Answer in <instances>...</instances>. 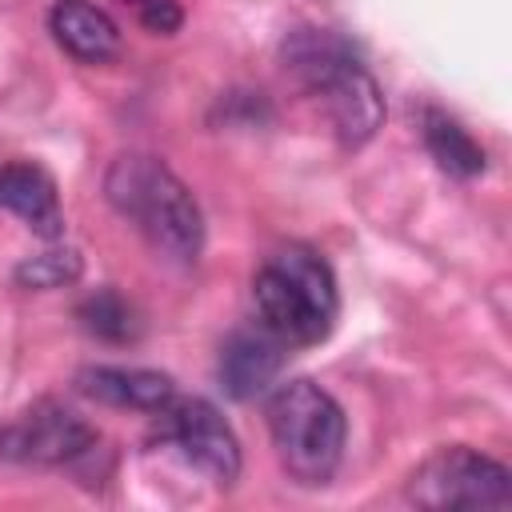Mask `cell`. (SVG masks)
<instances>
[{
  "label": "cell",
  "mask_w": 512,
  "mask_h": 512,
  "mask_svg": "<svg viewBox=\"0 0 512 512\" xmlns=\"http://www.w3.org/2000/svg\"><path fill=\"white\" fill-rule=\"evenodd\" d=\"M48 28H52L56 44L68 56L84 60V64H104V60H112L120 52L116 20L104 8L88 4V0H56L52 16H48Z\"/></svg>",
  "instance_id": "8fae6325"
},
{
  "label": "cell",
  "mask_w": 512,
  "mask_h": 512,
  "mask_svg": "<svg viewBox=\"0 0 512 512\" xmlns=\"http://www.w3.org/2000/svg\"><path fill=\"white\" fill-rule=\"evenodd\" d=\"M424 144H428L432 160L448 176H456V180H472L488 164L484 160V148L472 140V132L460 120H452L448 112H440V108H428L424 112Z\"/></svg>",
  "instance_id": "7c38bea8"
},
{
  "label": "cell",
  "mask_w": 512,
  "mask_h": 512,
  "mask_svg": "<svg viewBox=\"0 0 512 512\" xmlns=\"http://www.w3.org/2000/svg\"><path fill=\"white\" fill-rule=\"evenodd\" d=\"M76 316H80V328H84V332H92L96 340H108V344L136 340V332H140V320H136L132 304H128L120 292H112V288L92 292V296L76 308Z\"/></svg>",
  "instance_id": "4fadbf2b"
},
{
  "label": "cell",
  "mask_w": 512,
  "mask_h": 512,
  "mask_svg": "<svg viewBox=\"0 0 512 512\" xmlns=\"http://www.w3.org/2000/svg\"><path fill=\"white\" fill-rule=\"evenodd\" d=\"M76 388L84 396L100 400V404L136 408V412H160L176 396L172 376L152 372V368H112V364L80 368L76 372Z\"/></svg>",
  "instance_id": "30bf717a"
},
{
  "label": "cell",
  "mask_w": 512,
  "mask_h": 512,
  "mask_svg": "<svg viewBox=\"0 0 512 512\" xmlns=\"http://www.w3.org/2000/svg\"><path fill=\"white\" fill-rule=\"evenodd\" d=\"M124 4H128L132 16H136L148 32H156V36H172V32L184 24V12H180L176 0H124Z\"/></svg>",
  "instance_id": "9a60e30c"
},
{
  "label": "cell",
  "mask_w": 512,
  "mask_h": 512,
  "mask_svg": "<svg viewBox=\"0 0 512 512\" xmlns=\"http://www.w3.org/2000/svg\"><path fill=\"white\" fill-rule=\"evenodd\" d=\"M104 192L112 208L128 216L160 256L176 264H192L200 256L204 248L200 204L160 156H148V152L116 156L104 176Z\"/></svg>",
  "instance_id": "7a4b0ae2"
},
{
  "label": "cell",
  "mask_w": 512,
  "mask_h": 512,
  "mask_svg": "<svg viewBox=\"0 0 512 512\" xmlns=\"http://www.w3.org/2000/svg\"><path fill=\"white\" fill-rule=\"evenodd\" d=\"M268 432L276 460L300 484H328L344 456L348 420L340 404L312 380H288L268 400Z\"/></svg>",
  "instance_id": "277c9868"
},
{
  "label": "cell",
  "mask_w": 512,
  "mask_h": 512,
  "mask_svg": "<svg viewBox=\"0 0 512 512\" xmlns=\"http://www.w3.org/2000/svg\"><path fill=\"white\" fill-rule=\"evenodd\" d=\"M0 208L20 216L44 240L64 236V208L56 196V180L32 160L0 164Z\"/></svg>",
  "instance_id": "9c48e42d"
},
{
  "label": "cell",
  "mask_w": 512,
  "mask_h": 512,
  "mask_svg": "<svg viewBox=\"0 0 512 512\" xmlns=\"http://www.w3.org/2000/svg\"><path fill=\"white\" fill-rule=\"evenodd\" d=\"M80 252L76 248H48L40 256H28L16 268V284L20 288H64L80 276Z\"/></svg>",
  "instance_id": "5bb4252c"
},
{
  "label": "cell",
  "mask_w": 512,
  "mask_h": 512,
  "mask_svg": "<svg viewBox=\"0 0 512 512\" xmlns=\"http://www.w3.org/2000/svg\"><path fill=\"white\" fill-rule=\"evenodd\" d=\"M284 68L328 108L344 148H360L384 124V96L356 48L328 28H296L284 40Z\"/></svg>",
  "instance_id": "6da1fadb"
},
{
  "label": "cell",
  "mask_w": 512,
  "mask_h": 512,
  "mask_svg": "<svg viewBox=\"0 0 512 512\" xmlns=\"http://www.w3.org/2000/svg\"><path fill=\"white\" fill-rule=\"evenodd\" d=\"M96 448V428L60 400H36L0 428V456L16 464H72Z\"/></svg>",
  "instance_id": "8992f818"
},
{
  "label": "cell",
  "mask_w": 512,
  "mask_h": 512,
  "mask_svg": "<svg viewBox=\"0 0 512 512\" xmlns=\"http://www.w3.org/2000/svg\"><path fill=\"white\" fill-rule=\"evenodd\" d=\"M252 304L260 328H268L284 348H308L320 344L336 324V276L324 256L304 244H288L260 264L252 280Z\"/></svg>",
  "instance_id": "3957f363"
},
{
  "label": "cell",
  "mask_w": 512,
  "mask_h": 512,
  "mask_svg": "<svg viewBox=\"0 0 512 512\" xmlns=\"http://www.w3.org/2000/svg\"><path fill=\"white\" fill-rule=\"evenodd\" d=\"M408 500L420 508H504L512 500V472L476 448H440L408 476Z\"/></svg>",
  "instance_id": "5b68a950"
},
{
  "label": "cell",
  "mask_w": 512,
  "mask_h": 512,
  "mask_svg": "<svg viewBox=\"0 0 512 512\" xmlns=\"http://www.w3.org/2000/svg\"><path fill=\"white\" fill-rule=\"evenodd\" d=\"M160 436L180 448V456L204 472L212 484H232L240 476V440L232 424L220 416L216 404L192 396V400H168L160 412Z\"/></svg>",
  "instance_id": "52a82bcc"
},
{
  "label": "cell",
  "mask_w": 512,
  "mask_h": 512,
  "mask_svg": "<svg viewBox=\"0 0 512 512\" xmlns=\"http://www.w3.org/2000/svg\"><path fill=\"white\" fill-rule=\"evenodd\" d=\"M284 368V344L268 332V328H244L232 332L220 348V388L232 400H252L256 392H264Z\"/></svg>",
  "instance_id": "ba28073f"
}]
</instances>
